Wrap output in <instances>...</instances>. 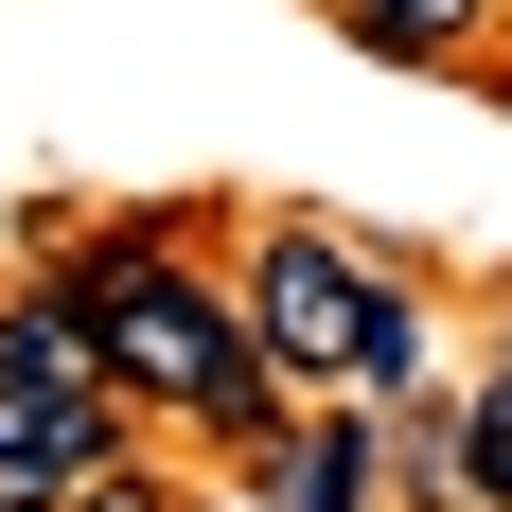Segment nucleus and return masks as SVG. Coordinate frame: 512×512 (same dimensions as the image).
<instances>
[{"mask_svg": "<svg viewBox=\"0 0 512 512\" xmlns=\"http://www.w3.org/2000/svg\"><path fill=\"white\" fill-rule=\"evenodd\" d=\"M354 36H371V53H407V71H442V53L495 36V0H354Z\"/></svg>", "mask_w": 512, "mask_h": 512, "instance_id": "5", "label": "nucleus"}, {"mask_svg": "<svg viewBox=\"0 0 512 512\" xmlns=\"http://www.w3.org/2000/svg\"><path fill=\"white\" fill-rule=\"evenodd\" d=\"M0 512H53V460H18V442H0Z\"/></svg>", "mask_w": 512, "mask_h": 512, "instance_id": "7", "label": "nucleus"}, {"mask_svg": "<svg viewBox=\"0 0 512 512\" xmlns=\"http://www.w3.org/2000/svg\"><path fill=\"white\" fill-rule=\"evenodd\" d=\"M389 407H336V389H301V407L248 442V512H371V477H389V442H371Z\"/></svg>", "mask_w": 512, "mask_h": 512, "instance_id": "4", "label": "nucleus"}, {"mask_svg": "<svg viewBox=\"0 0 512 512\" xmlns=\"http://www.w3.org/2000/svg\"><path fill=\"white\" fill-rule=\"evenodd\" d=\"M230 283H248L265 354L301 371V389H336V407H407V389H442V371H424V301H407V265H371L336 212H265Z\"/></svg>", "mask_w": 512, "mask_h": 512, "instance_id": "2", "label": "nucleus"}, {"mask_svg": "<svg viewBox=\"0 0 512 512\" xmlns=\"http://www.w3.org/2000/svg\"><path fill=\"white\" fill-rule=\"evenodd\" d=\"M460 512H512V371H460Z\"/></svg>", "mask_w": 512, "mask_h": 512, "instance_id": "6", "label": "nucleus"}, {"mask_svg": "<svg viewBox=\"0 0 512 512\" xmlns=\"http://www.w3.org/2000/svg\"><path fill=\"white\" fill-rule=\"evenodd\" d=\"M71 283H89V336H106V371L142 389V424H195L212 460H248L265 424L301 407V371L265 354L248 283L177 265V230H106V248H71Z\"/></svg>", "mask_w": 512, "mask_h": 512, "instance_id": "1", "label": "nucleus"}, {"mask_svg": "<svg viewBox=\"0 0 512 512\" xmlns=\"http://www.w3.org/2000/svg\"><path fill=\"white\" fill-rule=\"evenodd\" d=\"M495 371H512V318H495Z\"/></svg>", "mask_w": 512, "mask_h": 512, "instance_id": "8", "label": "nucleus"}, {"mask_svg": "<svg viewBox=\"0 0 512 512\" xmlns=\"http://www.w3.org/2000/svg\"><path fill=\"white\" fill-rule=\"evenodd\" d=\"M0 442H18V460H53V495H71L89 460H124V442H159V424H142V389L106 371L89 283H71V265L0 283Z\"/></svg>", "mask_w": 512, "mask_h": 512, "instance_id": "3", "label": "nucleus"}]
</instances>
